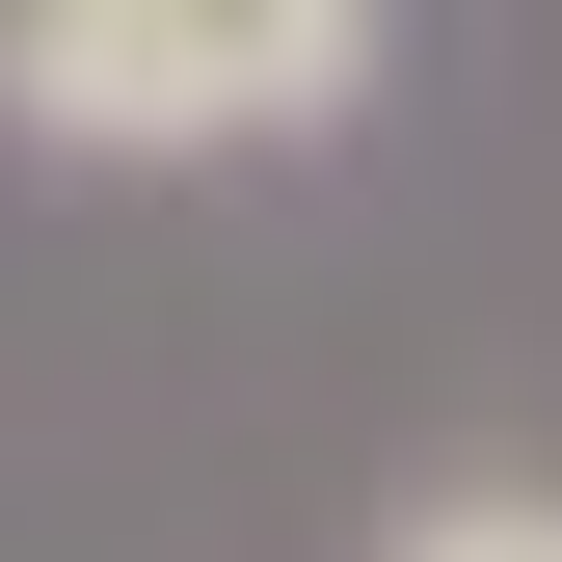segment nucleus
Segmentation results:
<instances>
[{
	"mask_svg": "<svg viewBox=\"0 0 562 562\" xmlns=\"http://www.w3.org/2000/svg\"><path fill=\"white\" fill-rule=\"evenodd\" d=\"M0 108L54 161H268V134L375 108V0H27Z\"/></svg>",
	"mask_w": 562,
	"mask_h": 562,
	"instance_id": "obj_1",
	"label": "nucleus"
},
{
	"mask_svg": "<svg viewBox=\"0 0 562 562\" xmlns=\"http://www.w3.org/2000/svg\"><path fill=\"white\" fill-rule=\"evenodd\" d=\"M375 562H562V509H536V482H456V509H402Z\"/></svg>",
	"mask_w": 562,
	"mask_h": 562,
	"instance_id": "obj_2",
	"label": "nucleus"
}]
</instances>
